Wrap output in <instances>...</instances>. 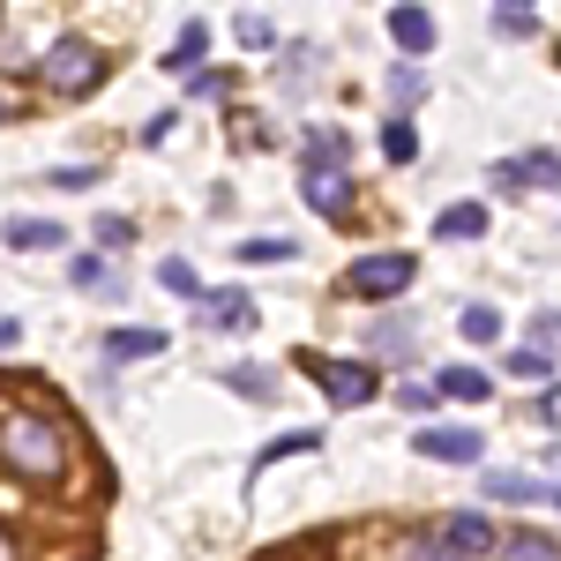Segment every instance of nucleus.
Here are the masks:
<instances>
[{"mask_svg": "<svg viewBox=\"0 0 561 561\" xmlns=\"http://www.w3.org/2000/svg\"><path fill=\"white\" fill-rule=\"evenodd\" d=\"M486 232V210L479 203H449V210L434 217V240H479Z\"/></svg>", "mask_w": 561, "mask_h": 561, "instance_id": "obj_13", "label": "nucleus"}, {"mask_svg": "<svg viewBox=\"0 0 561 561\" xmlns=\"http://www.w3.org/2000/svg\"><path fill=\"white\" fill-rule=\"evenodd\" d=\"M98 240H105V248H128L135 225H128V217H98Z\"/></svg>", "mask_w": 561, "mask_h": 561, "instance_id": "obj_28", "label": "nucleus"}, {"mask_svg": "<svg viewBox=\"0 0 561 561\" xmlns=\"http://www.w3.org/2000/svg\"><path fill=\"white\" fill-rule=\"evenodd\" d=\"M45 90H60V98H83V90H98L105 83V60H98V45H83V38H60L53 53H45Z\"/></svg>", "mask_w": 561, "mask_h": 561, "instance_id": "obj_2", "label": "nucleus"}, {"mask_svg": "<svg viewBox=\"0 0 561 561\" xmlns=\"http://www.w3.org/2000/svg\"><path fill=\"white\" fill-rule=\"evenodd\" d=\"M195 322H203V330H248V322H255V307H248V293H232V285H225V293H203Z\"/></svg>", "mask_w": 561, "mask_h": 561, "instance_id": "obj_8", "label": "nucleus"}, {"mask_svg": "<svg viewBox=\"0 0 561 561\" xmlns=\"http://www.w3.org/2000/svg\"><path fill=\"white\" fill-rule=\"evenodd\" d=\"M203 45H210V31H203V23H187V31H180V45H173V68H187V76H195Z\"/></svg>", "mask_w": 561, "mask_h": 561, "instance_id": "obj_20", "label": "nucleus"}, {"mask_svg": "<svg viewBox=\"0 0 561 561\" xmlns=\"http://www.w3.org/2000/svg\"><path fill=\"white\" fill-rule=\"evenodd\" d=\"M412 449L434 457V465H479V434L472 427H420V434H412Z\"/></svg>", "mask_w": 561, "mask_h": 561, "instance_id": "obj_5", "label": "nucleus"}, {"mask_svg": "<svg viewBox=\"0 0 561 561\" xmlns=\"http://www.w3.org/2000/svg\"><path fill=\"white\" fill-rule=\"evenodd\" d=\"M494 561H561V539H547V531H510V539H494Z\"/></svg>", "mask_w": 561, "mask_h": 561, "instance_id": "obj_12", "label": "nucleus"}, {"mask_svg": "<svg viewBox=\"0 0 561 561\" xmlns=\"http://www.w3.org/2000/svg\"><path fill=\"white\" fill-rule=\"evenodd\" d=\"M389 38L404 53H434V15L427 8H389Z\"/></svg>", "mask_w": 561, "mask_h": 561, "instance_id": "obj_11", "label": "nucleus"}, {"mask_svg": "<svg viewBox=\"0 0 561 561\" xmlns=\"http://www.w3.org/2000/svg\"><path fill=\"white\" fill-rule=\"evenodd\" d=\"M0 465L23 479H60L68 472V434L38 404H0Z\"/></svg>", "mask_w": 561, "mask_h": 561, "instance_id": "obj_1", "label": "nucleus"}, {"mask_svg": "<svg viewBox=\"0 0 561 561\" xmlns=\"http://www.w3.org/2000/svg\"><path fill=\"white\" fill-rule=\"evenodd\" d=\"M397 561H457L434 531H420V539H397Z\"/></svg>", "mask_w": 561, "mask_h": 561, "instance_id": "obj_19", "label": "nucleus"}, {"mask_svg": "<svg viewBox=\"0 0 561 561\" xmlns=\"http://www.w3.org/2000/svg\"><path fill=\"white\" fill-rule=\"evenodd\" d=\"M240 255H248V262H285V255H293V240H248Z\"/></svg>", "mask_w": 561, "mask_h": 561, "instance_id": "obj_27", "label": "nucleus"}, {"mask_svg": "<svg viewBox=\"0 0 561 561\" xmlns=\"http://www.w3.org/2000/svg\"><path fill=\"white\" fill-rule=\"evenodd\" d=\"M232 31H240V45H270V38H277V31H270V23H262V15H240V23H232Z\"/></svg>", "mask_w": 561, "mask_h": 561, "instance_id": "obj_29", "label": "nucleus"}, {"mask_svg": "<svg viewBox=\"0 0 561 561\" xmlns=\"http://www.w3.org/2000/svg\"><path fill=\"white\" fill-rule=\"evenodd\" d=\"M434 539H442L457 561H486V554H494V524H486V517H442Z\"/></svg>", "mask_w": 561, "mask_h": 561, "instance_id": "obj_7", "label": "nucleus"}, {"mask_svg": "<svg viewBox=\"0 0 561 561\" xmlns=\"http://www.w3.org/2000/svg\"><path fill=\"white\" fill-rule=\"evenodd\" d=\"M307 375L322 382V397H330L337 412H352V404H367V397L382 389V375H375V367H359V359H307Z\"/></svg>", "mask_w": 561, "mask_h": 561, "instance_id": "obj_3", "label": "nucleus"}, {"mask_svg": "<svg viewBox=\"0 0 561 561\" xmlns=\"http://www.w3.org/2000/svg\"><path fill=\"white\" fill-rule=\"evenodd\" d=\"M68 232L53 217H8V248H60Z\"/></svg>", "mask_w": 561, "mask_h": 561, "instance_id": "obj_15", "label": "nucleus"}, {"mask_svg": "<svg viewBox=\"0 0 561 561\" xmlns=\"http://www.w3.org/2000/svg\"><path fill=\"white\" fill-rule=\"evenodd\" d=\"M382 150H389V165H412V158H420V135H412V121H389Z\"/></svg>", "mask_w": 561, "mask_h": 561, "instance_id": "obj_18", "label": "nucleus"}, {"mask_svg": "<svg viewBox=\"0 0 561 561\" xmlns=\"http://www.w3.org/2000/svg\"><path fill=\"white\" fill-rule=\"evenodd\" d=\"M105 352H113V359H158V352H165V330H113Z\"/></svg>", "mask_w": 561, "mask_h": 561, "instance_id": "obj_16", "label": "nucleus"}, {"mask_svg": "<svg viewBox=\"0 0 561 561\" xmlns=\"http://www.w3.org/2000/svg\"><path fill=\"white\" fill-rule=\"evenodd\" d=\"M531 352H561V314H539L531 322Z\"/></svg>", "mask_w": 561, "mask_h": 561, "instance_id": "obj_26", "label": "nucleus"}, {"mask_svg": "<svg viewBox=\"0 0 561 561\" xmlns=\"http://www.w3.org/2000/svg\"><path fill=\"white\" fill-rule=\"evenodd\" d=\"M0 113H8V105H0Z\"/></svg>", "mask_w": 561, "mask_h": 561, "instance_id": "obj_32", "label": "nucleus"}, {"mask_svg": "<svg viewBox=\"0 0 561 561\" xmlns=\"http://www.w3.org/2000/svg\"><path fill=\"white\" fill-rule=\"evenodd\" d=\"M307 203H314L322 217H345V203H352L345 165H307Z\"/></svg>", "mask_w": 561, "mask_h": 561, "instance_id": "obj_9", "label": "nucleus"}, {"mask_svg": "<svg viewBox=\"0 0 561 561\" xmlns=\"http://www.w3.org/2000/svg\"><path fill=\"white\" fill-rule=\"evenodd\" d=\"M307 165H345V135H337V128H322L314 142H307Z\"/></svg>", "mask_w": 561, "mask_h": 561, "instance_id": "obj_21", "label": "nucleus"}, {"mask_svg": "<svg viewBox=\"0 0 561 561\" xmlns=\"http://www.w3.org/2000/svg\"><path fill=\"white\" fill-rule=\"evenodd\" d=\"M434 389H442V397H457V404H479V397H494V382H486L479 367H442V375H434Z\"/></svg>", "mask_w": 561, "mask_h": 561, "instance_id": "obj_14", "label": "nucleus"}, {"mask_svg": "<svg viewBox=\"0 0 561 561\" xmlns=\"http://www.w3.org/2000/svg\"><path fill=\"white\" fill-rule=\"evenodd\" d=\"M412 270H420L412 255H367V262H352L345 285L359 293V300H397V293L412 285Z\"/></svg>", "mask_w": 561, "mask_h": 561, "instance_id": "obj_4", "label": "nucleus"}, {"mask_svg": "<svg viewBox=\"0 0 561 561\" xmlns=\"http://www.w3.org/2000/svg\"><path fill=\"white\" fill-rule=\"evenodd\" d=\"M158 277H165V293H195V270H187V262H165Z\"/></svg>", "mask_w": 561, "mask_h": 561, "instance_id": "obj_30", "label": "nucleus"}, {"mask_svg": "<svg viewBox=\"0 0 561 561\" xmlns=\"http://www.w3.org/2000/svg\"><path fill=\"white\" fill-rule=\"evenodd\" d=\"M225 382H232V389H248V397H277V375H248V367H232Z\"/></svg>", "mask_w": 561, "mask_h": 561, "instance_id": "obj_25", "label": "nucleus"}, {"mask_svg": "<svg viewBox=\"0 0 561 561\" xmlns=\"http://www.w3.org/2000/svg\"><path fill=\"white\" fill-rule=\"evenodd\" d=\"M486 502H510V510H531V502H554V486H539L531 472H486Z\"/></svg>", "mask_w": 561, "mask_h": 561, "instance_id": "obj_10", "label": "nucleus"}, {"mask_svg": "<svg viewBox=\"0 0 561 561\" xmlns=\"http://www.w3.org/2000/svg\"><path fill=\"white\" fill-rule=\"evenodd\" d=\"M457 330H465L472 345H494V337H502V307H465V314H457Z\"/></svg>", "mask_w": 561, "mask_h": 561, "instance_id": "obj_17", "label": "nucleus"}, {"mask_svg": "<svg viewBox=\"0 0 561 561\" xmlns=\"http://www.w3.org/2000/svg\"><path fill=\"white\" fill-rule=\"evenodd\" d=\"M15 554H23V547H15V531L0 524V561H15Z\"/></svg>", "mask_w": 561, "mask_h": 561, "instance_id": "obj_31", "label": "nucleus"}, {"mask_svg": "<svg viewBox=\"0 0 561 561\" xmlns=\"http://www.w3.org/2000/svg\"><path fill=\"white\" fill-rule=\"evenodd\" d=\"M510 375H524V382H547V375H554V359H547V352H510Z\"/></svg>", "mask_w": 561, "mask_h": 561, "instance_id": "obj_23", "label": "nucleus"}, {"mask_svg": "<svg viewBox=\"0 0 561 561\" xmlns=\"http://www.w3.org/2000/svg\"><path fill=\"white\" fill-rule=\"evenodd\" d=\"M300 449H314V434H285V442H270L255 457V472H270V465H285V457H300Z\"/></svg>", "mask_w": 561, "mask_h": 561, "instance_id": "obj_24", "label": "nucleus"}, {"mask_svg": "<svg viewBox=\"0 0 561 561\" xmlns=\"http://www.w3.org/2000/svg\"><path fill=\"white\" fill-rule=\"evenodd\" d=\"M494 187H561V158H554V150L502 158V165H494Z\"/></svg>", "mask_w": 561, "mask_h": 561, "instance_id": "obj_6", "label": "nucleus"}, {"mask_svg": "<svg viewBox=\"0 0 561 561\" xmlns=\"http://www.w3.org/2000/svg\"><path fill=\"white\" fill-rule=\"evenodd\" d=\"M494 31H502V38H531L539 23H531V8H517V0H510V8H494Z\"/></svg>", "mask_w": 561, "mask_h": 561, "instance_id": "obj_22", "label": "nucleus"}]
</instances>
